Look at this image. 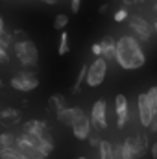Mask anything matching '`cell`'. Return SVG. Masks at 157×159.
Listing matches in <instances>:
<instances>
[{"label": "cell", "mask_w": 157, "mask_h": 159, "mask_svg": "<svg viewBox=\"0 0 157 159\" xmlns=\"http://www.w3.org/2000/svg\"><path fill=\"white\" fill-rule=\"evenodd\" d=\"M100 46H102V57L105 61H113L115 59V39L107 35L100 41Z\"/></svg>", "instance_id": "obj_13"}, {"label": "cell", "mask_w": 157, "mask_h": 159, "mask_svg": "<svg viewBox=\"0 0 157 159\" xmlns=\"http://www.w3.org/2000/svg\"><path fill=\"white\" fill-rule=\"evenodd\" d=\"M9 85L15 89V91H20V93H30L34 89L39 87V80L34 72H19L17 76L9 80Z\"/></svg>", "instance_id": "obj_4"}, {"label": "cell", "mask_w": 157, "mask_h": 159, "mask_svg": "<svg viewBox=\"0 0 157 159\" xmlns=\"http://www.w3.org/2000/svg\"><path fill=\"white\" fill-rule=\"evenodd\" d=\"M87 139H89V144L91 146H98V143H100V137H96V135H91Z\"/></svg>", "instance_id": "obj_28"}, {"label": "cell", "mask_w": 157, "mask_h": 159, "mask_svg": "<svg viewBox=\"0 0 157 159\" xmlns=\"http://www.w3.org/2000/svg\"><path fill=\"white\" fill-rule=\"evenodd\" d=\"M115 59L122 69L135 70V69H141L144 65L146 56H144L142 48L139 46L135 37L122 35L118 39V43H115Z\"/></svg>", "instance_id": "obj_1"}, {"label": "cell", "mask_w": 157, "mask_h": 159, "mask_svg": "<svg viewBox=\"0 0 157 159\" xmlns=\"http://www.w3.org/2000/svg\"><path fill=\"white\" fill-rule=\"evenodd\" d=\"M0 87H2V80H0Z\"/></svg>", "instance_id": "obj_38"}, {"label": "cell", "mask_w": 157, "mask_h": 159, "mask_svg": "<svg viewBox=\"0 0 157 159\" xmlns=\"http://www.w3.org/2000/svg\"><path fill=\"white\" fill-rule=\"evenodd\" d=\"M154 11H155V13H157V2H155V4H154Z\"/></svg>", "instance_id": "obj_35"}, {"label": "cell", "mask_w": 157, "mask_h": 159, "mask_svg": "<svg viewBox=\"0 0 157 159\" xmlns=\"http://www.w3.org/2000/svg\"><path fill=\"white\" fill-rule=\"evenodd\" d=\"M15 146V135L13 133H0V148Z\"/></svg>", "instance_id": "obj_20"}, {"label": "cell", "mask_w": 157, "mask_h": 159, "mask_svg": "<svg viewBox=\"0 0 157 159\" xmlns=\"http://www.w3.org/2000/svg\"><path fill=\"white\" fill-rule=\"evenodd\" d=\"M128 24H129L133 34L141 41H150V37H152V26L148 24V20H144L139 15H131V17L128 15Z\"/></svg>", "instance_id": "obj_5"}, {"label": "cell", "mask_w": 157, "mask_h": 159, "mask_svg": "<svg viewBox=\"0 0 157 159\" xmlns=\"http://www.w3.org/2000/svg\"><path fill=\"white\" fill-rule=\"evenodd\" d=\"M11 43H13V41H11V35H9L6 30H0V46L7 50V46H11Z\"/></svg>", "instance_id": "obj_23"}, {"label": "cell", "mask_w": 157, "mask_h": 159, "mask_svg": "<svg viewBox=\"0 0 157 159\" xmlns=\"http://www.w3.org/2000/svg\"><path fill=\"white\" fill-rule=\"evenodd\" d=\"M19 148L17 146H7V148H0V159H17L19 156Z\"/></svg>", "instance_id": "obj_17"}, {"label": "cell", "mask_w": 157, "mask_h": 159, "mask_svg": "<svg viewBox=\"0 0 157 159\" xmlns=\"http://www.w3.org/2000/svg\"><path fill=\"white\" fill-rule=\"evenodd\" d=\"M91 124L98 129L107 128V104L105 100H96L91 111Z\"/></svg>", "instance_id": "obj_6"}, {"label": "cell", "mask_w": 157, "mask_h": 159, "mask_svg": "<svg viewBox=\"0 0 157 159\" xmlns=\"http://www.w3.org/2000/svg\"><path fill=\"white\" fill-rule=\"evenodd\" d=\"M69 34L67 32H61V39H59V50H57V54L59 56H65V54H69Z\"/></svg>", "instance_id": "obj_18"}, {"label": "cell", "mask_w": 157, "mask_h": 159, "mask_svg": "<svg viewBox=\"0 0 157 159\" xmlns=\"http://www.w3.org/2000/svg\"><path fill=\"white\" fill-rule=\"evenodd\" d=\"M9 61V56H7V50L0 46V63H7Z\"/></svg>", "instance_id": "obj_25"}, {"label": "cell", "mask_w": 157, "mask_h": 159, "mask_svg": "<svg viewBox=\"0 0 157 159\" xmlns=\"http://www.w3.org/2000/svg\"><path fill=\"white\" fill-rule=\"evenodd\" d=\"M56 115H57V120L61 122V124H65V126H70L74 120L81 117L83 115V109L78 107V106H74V107H63V109H59V111H56Z\"/></svg>", "instance_id": "obj_10"}, {"label": "cell", "mask_w": 157, "mask_h": 159, "mask_svg": "<svg viewBox=\"0 0 157 159\" xmlns=\"http://www.w3.org/2000/svg\"><path fill=\"white\" fill-rule=\"evenodd\" d=\"M79 6H81V0H72V4H70L72 13H78V11H79Z\"/></svg>", "instance_id": "obj_27"}, {"label": "cell", "mask_w": 157, "mask_h": 159, "mask_svg": "<svg viewBox=\"0 0 157 159\" xmlns=\"http://www.w3.org/2000/svg\"><path fill=\"white\" fill-rule=\"evenodd\" d=\"M91 52H92L94 56H102V46H100V43H94V44L91 46Z\"/></svg>", "instance_id": "obj_26"}, {"label": "cell", "mask_w": 157, "mask_h": 159, "mask_svg": "<svg viewBox=\"0 0 157 159\" xmlns=\"http://www.w3.org/2000/svg\"><path fill=\"white\" fill-rule=\"evenodd\" d=\"M146 96H148V102H150V106H152L154 117H157V87H152V89L146 93Z\"/></svg>", "instance_id": "obj_19"}, {"label": "cell", "mask_w": 157, "mask_h": 159, "mask_svg": "<svg viewBox=\"0 0 157 159\" xmlns=\"http://www.w3.org/2000/svg\"><path fill=\"white\" fill-rule=\"evenodd\" d=\"M17 159H30V157H28V156H24L22 152H19V156H17Z\"/></svg>", "instance_id": "obj_31"}, {"label": "cell", "mask_w": 157, "mask_h": 159, "mask_svg": "<svg viewBox=\"0 0 157 159\" xmlns=\"http://www.w3.org/2000/svg\"><path fill=\"white\" fill-rule=\"evenodd\" d=\"M85 74H87V67L83 65V67H81V70H79V74H78V80H76V83H74V87H72V93H78V91H79L81 83L85 81Z\"/></svg>", "instance_id": "obj_22"}, {"label": "cell", "mask_w": 157, "mask_h": 159, "mask_svg": "<svg viewBox=\"0 0 157 159\" xmlns=\"http://www.w3.org/2000/svg\"><path fill=\"white\" fill-rule=\"evenodd\" d=\"M141 2H144V0H124V4H128V6H131V4H141Z\"/></svg>", "instance_id": "obj_30"}, {"label": "cell", "mask_w": 157, "mask_h": 159, "mask_svg": "<svg viewBox=\"0 0 157 159\" xmlns=\"http://www.w3.org/2000/svg\"><path fill=\"white\" fill-rule=\"evenodd\" d=\"M70 126H72L74 137L79 139V141H85V139L89 137V133H91V120H89V117H87L85 113H83L81 117H78Z\"/></svg>", "instance_id": "obj_7"}, {"label": "cell", "mask_w": 157, "mask_h": 159, "mask_svg": "<svg viewBox=\"0 0 157 159\" xmlns=\"http://www.w3.org/2000/svg\"><path fill=\"white\" fill-rule=\"evenodd\" d=\"M78 159H87V157H78Z\"/></svg>", "instance_id": "obj_37"}, {"label": "cell", "mask_w": 157, "mask_h": 159, "mask_svg": "<svg viewBox=\"0 0 157 159\" xmlns=\"http://www.w3.org/2000/svg\"><path fill=\"white\" fill-rule=\"evenodd\" d=\"M22 131L24 133H30V135H37V137H44L48 133V128H46V122L44 120H26L24 126H22Z\"/></svg>", "instance_id": "obj_11"}, {"label": "cell", "mask_w": 157, "mask_h": 159, "mask_svg": "<svg viewBox=\"0 0 157 159\" xmlns=\"http://www.w3.org/2000/svg\"><path fill=\"white\" fill-rule=\"evenodd\" d=\"M0 107H2V104H0Z\"/></svg>", "instance_id": "obj_39"}, {"label": "cell", "mask_w": 157, "mask_h": 159, "mask_svg": "<svg viewBox=\"0 0 157 159\" xmlns=\"http://www.w3.org/2000/svg\"><path fill=\"white\" fill-rule=\"evenodd\" d=\"M0 30H4V20H2V17H0Z\"/></svg>", "instance_id": "obj_34"}, {"label": "cell", "mask_w": 157, "mask_h": 159, "mask_svg": "<svg viewBox=\"0 0 157 159\" xmlns=\"http://www.w3.org/2000/svg\"><path fill=\"white\" fill-rule=\"evenodd\" d=\"M122 152H124V157L126 159L137 157V148H135V139H133V137H128V139L122 143Z\"/></svg>", "instance_id": "obj_14"}, {"label": "cell", "mask_w": 157, "mask_h": 159, "mask_svg": "<svg viewBox=\"0 0 157 159\" xmlns=\"http://www.w3.org/2000/svg\"><path fill=\"white\" fill-rule=\"evenodd\" d=\"M20 120V113L15 107H0V124L2 126H13Z\"/></svg>", "instance_id": "obj_12"}, {"label": "cell", "mask_w": 157, "mask_h": 159, "mask_svg": "<svg viewBox=\"0 0 157 159\" xmlns=\"http://www.w3.org/2000/svg\"><path fill=\"white\" fill-rule=\"evenodd\" d=\"M139 117H141L142 126H146V128H148V124L154 119V111H152V106H150V102H148L146 93H141V94H139Z\"/></svg>", "instance_id": "obj_9"}, {"label": "cell", "mask_w": 157, "mask_h": 159, "mask_svg": "<svg viewBox=\"0 0 157 159\" xmlns=\"http://www.w3.org/2000/svg\"><path fill=\"white\" fill-rule=\"evenodd\" d=\"M98 148H100V159H113V144L111 143L100 141Z\"/></svg>", "instance_id": "obj_16"}, {"label": "cell", "mask_w": 157, "mask_h": 159, "mask_svg": "<svg viewBox=\"0 0 157 159\" xmlns=\"http://www.w3.org/2000/svg\"><path fill=\"white\" fill-rule=\"evenodd\" d=\"M67 24H69V17L65 13L56 15V20H54V28L56 30H63V28H67Z\"/></svg>", "instance_id": "obj_21"}, {"label": "cell", "mask_w": 157, "mask_h": 159, "mask_svg": "<svg viewBox=\"0 0 157 159\" xmlns=\"http://www.w3.org/2000/svg\"><path fill=\"white\" fill-rule=\"evenodd\" d=\"M154 28H155V32H157V19H155V22H154Z\"/></svg>", "instance_id": "obj_36"}, {"label": "cell", "mask_w": 157, "mask_h": 159, "mask_svg": "<svg viewBox=\"0 0 157 159\" xmlns=\"http://www.w3.org/2000/svg\"><path fill=\"white\" fill-rule=\"evenodd\" d=\"M44 4H56V2H59V0H43Z\"/></svg>", "instance_id": "obj_33"}, {"label": "cell", "mask_w": 157, "mask_h": 159, "mask_svg": "<svg viewBox=\"0 0 157 159\" xmlns=\"http://www.w3.org/2000/svg\"><path fill=\"white\" fill-rule=\"evenodd\" d=\"M105 9H107V4H104V6H100V13H104Z\"/></svg>", "instance_id": "obj_32"}, {"label": "cell", "mask_w": 157, "mask_h": 159, "mask_svg": "<svg viewBox=\"0 0 157 159\" xmlns=\"http://www.w3.org/2000/svg\"><path fill=\"white\" fill-rule=\"evenodd\" d=\"M15 56L24 67H35L39 61V50L34 41H19L15 43Z\"/></svg>", "instance_id": "obj_2"}, {"label": "cell", "mask_w": 157, "mask_h": 159, "mask_svg": "<svg viewBox=\"0 0 157 159\" xmlns=\"http://www.w3.org/2000/svg\"><path fill=\"white\" fill-rule=\"evenodd\" d=\"M105 74H107V61H105L102 56H98V57L94 59V63H92L91 67H87L85 83H87L89 87H98V85L104 83Z\"/></svg>", "instance_id": "obj_3"}, {"label": "cell", "mask_w": 157, "mask_h": 159, "mask_svg": "<svg viewBox=\"0 0 157 159\" xmlns=\"http://www.w3.org/2000/svg\"><path fill=\"white\" fill-rule=\"evenodd\" d=\"M128 15H129V13H128L126 9H118L117 13H115V20H117V22H122V20L128 19Z\"/></svg>", "instance_id": "obj_24"}, {"label": "cell", "mask_w": 157, "mask_h": 159, "mask_svg": "<svg viewBox=\"0 0 157 159\" xmlns=\"http://www.w3.org/2000/svg\"><path fill=\"white\" fill-rule=\"evenodd\" d=\"M115 111H117V126L118 129H122L128 122V98L124 94L115 96Z\"/></svg>", "instance_id": "obj_8"}, {"label": "cell", "mask_w": 157, "mask_h": 159, "mask_svg": "<svg viewBox=\"0 0 157 159\" xmlns=\"http://www.w3.org/2000/svg\"><path fill=\"white\" fill-rule=\"evenodd\" d=\"M65 106H67V102H65V98H63L61 94H52V96L48 98V107L54 109V111H59V109H63Z\"/></svg>", "instance_id": "obj_15"}, {"label": "cell", "mask_w": 157, "mask_h": 159, "mask_svg": "<svg viewBox=\"0 0 157 159\" xmlns=\"http://www.w3.org/2000/svg\"><path fill=\"white\" fill-rule=\"evenodd\" d=\"M150 152H152V157L157 159V141L154 143V144H152V150H150Z\"/></svg>", "instance_id": "obj_29"}]
</instances>
